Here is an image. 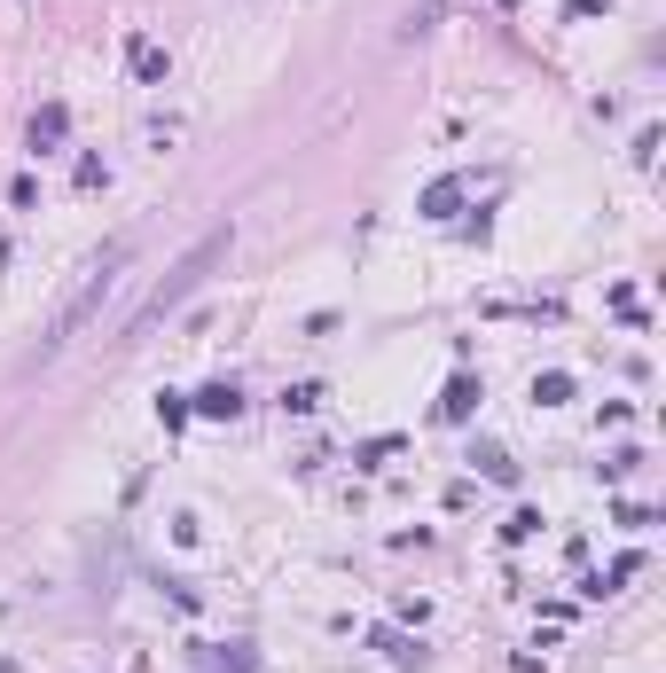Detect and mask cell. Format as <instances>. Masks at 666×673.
I'll return each instance as SVG.
<instances>
[{"label":"cell","instance_id":"6da1fadb","mask_svg":"<svg viewBox=\"0 0 666 673\" xmlns=\"http://www.w3.org/2000/svg\"><path fill=\"white\" fill-rule=\"evenodd\" d=\"M220 259H228V227H212V235L196 243L189 259H173V267H165V282L149 290V306H142V314H134V321H126V345H134V337H149V329H157V321L173 314L181 298H196V290H204V274L220 267Z\"/></svg>","mask_w":666,"mask_h":673},{"label":"cell","instance_id":"7a4b0ae2","mask_svg":"<svg viewBox=\"0 0 666 673\" xmlns=\"http://www.w3.org/2000/svg\"><path fill=\"white\" fill-rule=\"evenodd\" d=\"M126 259H134V243L118 235V243H110V251H102V259H95V267H87V282L71 290V306H63V314L48 321V337H40V360H55V353H63V345H71V337H79V329H87V321L102 314V298L118 290V267H126Z\"/></svg>","mask_w":666,"mask_h":673},{"label":"cell","instance_id":"3957f363","mask_svg":"<svg viewBox=\"0 0 666 673\" xmlns=\"http://www.w3.org/2000/svg\"><path fill=\"white\" fill-rule=\"evenodd\" d=\"M126 71H134L142 87H165V79H173V55L149 40V32H126Z\"/></svg>","mask_w":666,"mask_h":673},{"label":"cell","instance_id":"277c9868","mask_svg":"<svg viewBox=\"0 0 666 673\" xmlns=\"http://www.w3.org/2000/svg\"><path fill=\"white\" fill-rule=\"evenodd\" d=\"M189 415H212V423H236V415H243V392L228 384V376H220V384H204V392L189 400Z\"/></svg>","mask_w":666,"mask_h":673},{"label":"cell","instance_id":"5b68a950","mask_svg":"<svg viewBox=\"0 0 666 673\" xmlns=\"http://www.w3.org/2000/svg\"><path fill=\"white\" fill-rule=\"evenodd\" d=\"M478 400H486V392H478V376H455V384H447V400H439V423H471Z\"/></svg>","mask_w":666,"mask_h":673},{"label":"cell","instance_id":"8992f818","mask_svg":"<svg viewBox=\"0 0 666 673\" xmlns=\"http://www.w3.org/2000/svg\"><path fill=\"white\" fill-rule=\"evenodd\" d=\"M63 134H71V110H63V102H48V110L32 118V149H55Z\"/></svg>","mask_w":666,"mask_h":673},{"label":"cell","instance_id":"52a82bcc","mask_svg":"<svg viewBox=\"0 0 666 673\" xmlns=\"http://www.w3.org/2000/svg\"><path fill=\"white\" fill-rule=\"evenodd\" d=\"M455 204H463V180H431V188H424V212H431V220H447Z\"/></svg>","mask_w":666,"mask_h":673},{"label":"cell","instance_id":"ba28073f","mask_svg":"<svg viewBox=\"0 0 666 673\" xmlns=\"http://www.w3.org/2000/svg\"><path fill=\"white\" fill-rule=\"evenodd\" d=\"M533 400H541V407L572 400V376H565V368H549V376H533Z\"/></svg>","mask_w":666,"mask_h":673},{"label":"cell","instance_id":"9c48e42d","mask_svg":"<svg viewBox=\"0 0 666 673\" xmlns=\"http://www.w3.org/2000/svg\"><path fill=\"white\" fill-rule=\"evenodd\" d=\"M377 650H384V658H392V666H424V642H400V634H384Z\"/></svg>","mask_w":666,"mask_h":673},{"label":"cell","instance_id":"30bf717a","mask_svg":"<svg viewBox=\"0 0 666 673\" xmlns=\"http://www.w3.org/2000/svg\"><path fill=\"white\" fill-rule=\"evenodd\" d=\"M283 407H290V415H314V407H322V384H290Z\"/></svg>","mask_w":666,"mask_h":673},{"label":"cell","instance_id":"8fae6325","mask_svg":"<svg viewBox=\"0 0 666 673\" xmlns=\"http://www.w3.org/2000/svg\"><path fill=\"white\" fill-rule=\"evenodd\" d=\"M478 462H486V478H494V486H518V462H510V454H494V447H486Z\"/></svg>","mask_w":666,"mask_h":673},{"label":"cell","instance_id":"7c38bea8","mask_svg":"<svg viewBox=\"0 0 666 673\" xmlns=\"http://www.w3.org/2000/svg\"><path fill=\"white\" fill-rule=\"evenodd\" d=\"M157 423H165V431H181V423H189V400H181V392H165V400H157Z\"/></svg>","mask_w":666,"mask_h":673},{"label":"cell","instance_id":"4fadbf2b","mask_svg":"<svg viewBox=\"0 0 666 673\" xmlns=\"http://www.w3.org/2000/svg\"><path fill=\"white\" fill-rule=\"evenodd\" d=\"M439 8H447V0H424V8H408V24H400V32H408V40H416V32H431V24H439Z\"/></svg>","mask_w":666,"mask_h":673},{"label":"cell","instance_id":"5bb4252c","mask_svg":"<svg viewBox=\"0 0 666 673\" xmlns=\"http://www.w3.org/2000/svg\"><path fill=\"white\" fill-rule=\"evenodd\" d=\"M596 8H612V0H565V16H596Z\"/></svg>","mask_w":666,"mask_h":673}]
</instances>
